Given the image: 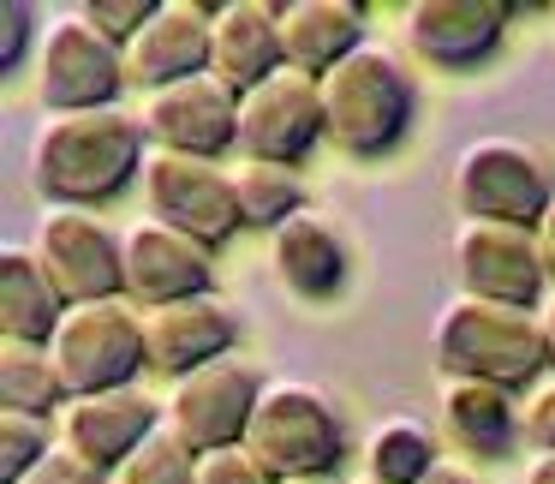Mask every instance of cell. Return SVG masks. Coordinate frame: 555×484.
I'll use <instances>...</instances> for the list:
<instances>
[{"label":"cell","mask_w":555,"mask_h":484,"mask_svg":"<svg viewBox=\"0 0 555 484\" xmlns=\"http://www.w3.org/2000/svg\"><path fill=\"white\" fill-rule=\"evenodd\" d=\"M150 132L144 114L126 109H90V114H42L30 138V186L49 204L96 209L120 198L132 180H144Z\"/></svg>","instance_id":"6da1fadb"},{"label":"cell","mask_w":555,"mask_h":484,"mask_svg":"<svg viewBox=\"0 0 555 484\" xmlns=\"http://www.w3.org/2000/svg\"><path fill=\"white\" fill-rule=\"evenodd\" d=\"M430 353L442 377H472V383L495 389H538L543 365H550V341H543V317L519 311V305H490L454 293L430 323Z\"/></svg>","instance_id":"7a4b0ae2"},{"label":"cell","mask_w":555,"mask_h":484,"mask_svg":"<svg viewBox=\"0 0 555 484\" xmlns=\"http://www.w3.org/2000/svg\"><path fill=\"white\" fill-rule=\"evenodd\" d=\"M323 85V114H328V144L347 156L371 162L388 156L418 120V85H412L406 61L383 42L352 49L335 73L317 78Z\"/></svg>","instance_id":"3957f363"},{"label":"cell","mask_w":555,"mask_h":484,"mask_svg":"<svg viewBox=\"0 0 555 484\" xmlns=\"http://www.w3.org/2000/svg\"><path fill=\"white\" fill-rule=\"evenodd\" d=\"M245 448L275 484L287 479H328L347 455V419L340 407L305 377H275L263 383V400L251 412Z\"/></svg>","instance_id":"277c9868"},{"label":"cell","mask_w":555,"mask_h":484,"mask_svg":"<svg viewBox=\"0 0 555 484\" xmlns=\"http://www.w3.org/2000/svg\"><path fill=\"white\" fill-rule=\"evenodd\" d=\"M49 359L61 371L66 395H108V389H138L132 377L150 371L144 353V311L126 300L73 305L61 329L49 335Z\"/></svg>","instance_id":"5b68a950"},{"label":"cell","mask_w":555,"mask_h":484,"mask_svg":"<svg viewBox=\"0 0 555 484\" xmlns=\"http://www.w3.org/2000/svg\"><path fill=\"white\" fill-rule=\"evenodd\" d=\"M454 204L460 221L538 228L555 204V180L538 150L519 138H472L454 162Z\"/></svg>","instance_id":"8992f818"},{"label":"cell","mask_w":555,"mask_h":484,"mask_svg":"<svg viewBox=\"0 0 555 484\" xmlns=\"http://www.w3.org/2000/svg\"><path fill=\"white\" fill-rule=\"evenodd\" d=\"M37 97L49 114H90V109H120V90L132 85L126 49L102 37L85 13L49 18L37 42Z\"/></svg>","instance_id":"52a82bcc"},{"label":"cell","mask_w":555,"mask_h":484,"mask_svg":"<svg viewBox=\"0 0 555 484\" xmlns=\"http://www.w3.org/2000/svg\"><path fill=\"white\" fill-rule=\"evenodd\" d=\"M257 400H263V377L228 353V359L197 365L192 377L168 383L162 424H168L192 455H221V448H245Z\"/></svg>","instance_id":"ba28073f"},{"label":"cell","mask_w":555,"mask_h":484,"mask_svg":"<svg viewBox=\"0 0 555 484\" xmlns=\"http://www.w3.org/2000/svg\"><path fill=\"white\" fill-rule=\"evenodd\" d=\"M138 186H144L150 216L168 221V228H180V233H192V240H204L209 252L245 228L240 198H233V168H221V162H209V156L150 150L144 180Z\"/></svg>","instance_id":"9c48e42d"},{"label":"cell","mask_w":555,"mask_h":484,"mask_svg":"<svg viewBox=\"0 0 555 484\" xmlns=\"http://www.w3.org/2000/svg\"><path fill=\"white\" fill-rule=\"evenodd\" d=\"M454 281H460V293H472V300L543 311L550 264H543L538 228H507V221H460V228H454Z\"/></svg>","instance_id":"30bf717a"},{"label":"cell","mask_w":555,"mask_h":484,"mask_svg":"<svg viewBox=\"0 0 555 484\" xmlns=\"http://www.w3.org/2000/svg\"><path fill=\"white\" fill-rule=\"evenodd\" d=\"M323 138H328V114H323V85L311 73L281 66L275 78H263L257 90L240 97V162L293 168Z\"/></svg>","instance_id":"8fae6325"},{"label":"cell","mask_w":555,"mask_h":484,"mask_svg":"<svg viewBox=\"0 0 555 484\" xmlns=\"http://www.w3.org/2000/svg\"><path fill=\"white\" fill-rule=\"evenodd\" d=\"M37 257L49 264L54 288L66 293V305H96V300H126V245L108 221H96L90 209L49 204L37 221Z\"/></svg>","instance_id":"7c38bea8"},{"label":"cell","mask_w":555,"mask_h":484,"mask_svg":"<svg viewBox=\"0 0 555 484\" xmlns=\"http://www.w3.org/2000/svg\"><path fill=\"white\" fill-rule=\"evenodd\" d=\"M126 245V300L138 311L156 305H180V300H204L216 288V252L192 233L168 228V221L144 216L120 233Z\"/></svg>","instance_id":"4fadbf2b"},{"label":"cell","mask_w":555,"mask_h":484,"mask_svg":"<svg viewBox=\"0 0 555 484\" xmlns=\"http://www.w3.org/2000/svg\"><path fill=\"white\" fill-rule=\"evenodd\" d=\"M144 132L156 150L221 162V150H240V90H228L216 73H197V78H180L168 90H150Z\"/></svg>","instance_id":"5bb4252c"},{"label":"cell","mask_w":555,"mask_h":484,"mask_svg":"<svg viewBox=\"0 0 555 484\" xmlns=\"http://www.w3.org/2000/svg\"><path fill=\"white\" fill-rule=\"evenodd\" d=\"M514 7L507 0H412L406 49L436 73H472L502 49Z\"/></svg>","instance_id":"9a60e30c"},{"label":"cell","mask_w":555,"mask_h":484,"mask_svg":"<svg viewBox=\"0 0 555 484\" xmlns=\"http://www.w3.org/2000/svg\"><path fill=\"white\" fill-rule=\"evenodd\" d=\"M209 30H216V7H204V0H156L150 25L126 42L132 85L168 90L180 78L209 73Z\"/></svg>","instance_id":"2e32d148"},{"label":"cell","mask_w":555,"mask_h":484,"mask_svg":"<svg viewBox=\"0 0 555 484\" xmlns=\"http://www.w3.org/2000/svg\"><path fill=\"white\" fill-rule=\"evenodd\" d=\"M162 431V400H150L144 389H108V395H73L61 407V448H73L78 460L114 472L144 436Z\"/></svg>","instance_id":"e0dca14e"},{"label":"cell","mask_w":555,"mask_h":484,"mask_svg":"<svg viewBox=\"0 0 555 484\" xmlns=\"http://www.w3.org/2000/svg\"><path fill=\"white\" fill-rule=\"evenodd\" d=\"M233 335H240V317H233V305L216 300V293L144 311V353H150V371H162L168 383L192 377L197 365L228 359Z\"/></svg>","instance_id":"ac0fdd59"},{"label":"cell","mask_w":555,"mask_h":484,"mask_svg":"<svg viewBox=\"0 0 555 484\" xmlns=\"http://www.w3.org/2000/svg\"><path fill=\"white\" fill-rule=\"evenodd\" d=\"M287 66L281 54V7L275 0H221L209 30V73L228 90H257Z\"/></svg>","instance_id":"d6986e66"},{"label":"cell","mask_w":555,"mask_h":484,"mask_svg":"<svg viewBox=\"0 0 555 484\" xmlns=\"http://www.w3.org/2000/svg\"><path fill=\"white\" fill-rule=\"evenodd\" d=\"M364 13L359 0H281V54H287L293 73H335L352 49H364Z\"/></svg>","instance_id":"ffe728a7"},{"label":"cell","mask_w":555,"mask_h":484,"mask_svg":"<svg viewBox=\"0 0 555 484\" xmlns=\"http://www.w3.org/2000/svg\"><path fill=\"white\" fill-rule=\"evenodd\" d=\"M442 431L460 455L502 460L519 443V395L495 383H472V377H442Z\"/></svg>","instance_id":"44dd1931"},{"label":"cell","mask_w":555,"mask_h":484,"mask_svg":"<svg viewBox=\"0 0 555 484\" xmlns=\"http://www.w3.org/2000/svg\"><path fill=\"white\" fill-rule=\"evenodd\" d=\"M66 311L73 305L54 288L37 245H18V240L0 245V341H37V347H49V335L61 329Z\"/></svg>","instance_id":"7402d4cb"},{"label":"cell","mask_w":555,"mask_h":484,"mask_svg":"<svg viewBox=\"0 0 555 484\" xmlns=\"http://www.w3.org/2000/svg\"><path fill=\"white\" fill-rule=\"evenodd\" d=\"M269 252H275V276L287 281L299 300H328L347 281V240L328 228L317 209H299L287 228L269 233Z\"/></svg>","instance_id":"603a6c76"},{"label":"cell","mask_w":555,"mask_h":484,"mask_svg":"<svg viewBox=\"0 0 555 484\" xmlns=\"http://www.w3.org/2000/svg\"><path fill=\"white\" fill-rule=\"evenodd\" d=\"M66 383L54 371L49 347L37 341H0V412H30V419H49L66 407Z\"/></svg>","instance_id":"cb8c5ba5"},{"label":"cell","mask_w":555,"mask_h":484,"mask_svg":"<svg viewBox=\"0 0 555 484\" xmlns=\"http://www.w3.org/2000/svg\"><path fill=\"white\" fill-rule=\"evenodd\" d=\"M436 436L424 419H383L364 443V479L376 484H418L436 467Z\"/></svg>","instance_id":"d4e9b609"},{"label":"cell","mask_w":555,"mask_h":484,"mask_svg":"<svg viewBox=\"0 0 555 484\" xmlns=\"http://www.w3.org/2000/svg\"><path fill=\"white\" fill-rule=\"evenodd\" d=\"M233 198H240V221L257 228V233L287 228V221L305 209L299 174L275 168V162H233Z\"/></svg>","instance_id":"484cf974"},{"label":"cell","mask_w":555,"mask_h":484,"mask_svg":"<svg viewBox=\"0 0 555 484\" xmlns=\"http://www.w3.org/2000/svg\"><path fill=\"white\" fill-rule=\"evenodd\" d=\"M192 479H197V455L168 431V424H162L156 436H144V443L108 472V484H192Z\"/></svg>","instance_id":"4316f807"},{"label":"cell","mask_w":555,"mask_h":484,"mask_svg":"<svg viewBox=\"0 0 555 484\" xmlns=\"http://www.w3.org/2000/svg\"><path fill=\"white\" fill-rule=\"evenodd\" d=\"M49 419H30V412H0V484H18L37 460L54 455Z\"/></svg>","instance_id":"83f0119b"},{"label":"cell","mask_w":555,"mask_h":484,"mask_svg":"<svg viewBox=\"0 0 555 484\" xmlns=\"http://www.w3.org/2000/svg\"><path fill=\"white\" fill-rule=\"evenodd\" d=\"M42 13L30 7V0H7L0 7V73H18L30 54V42H42Z\"/></svg>","instance_id":"f1b7e54d"},{"label":"cell","mask_w":555,"mask_h":484,"mask_svg":"<svg viewBox=\"0 0 555 484\" xmlns=\"http://www.w3.org/2000/svg\"><path fill=\"white\" fill-rule=\"evenodd\" d=\"M78 13L90 18V25L102 30V37H114L126 49V42L138 37V30L150 25V13H156V0H85Z\"/></svg>","instance_id":"f546056e"},{"label":"cell","mask_w":555,"mask_h":484,"mask_svg":"<svg viewBox=\"0 0 555 484\" xmlns=\"http://www.w3.org/2000/svg\"><path fill=\"white\" fill-rule=\"evenodd\" d=\"M519 443H531L538 455H555V377H543L519 400Z\"/></svg>","instance_id":"4dcf8cb0"},{"label":"cell","mask_w":555,"mask_h":484,"mask_svg":"<svg viewBox=\"0 0 555 484\" xmlns=\"http://www.w3.org/2000/svg\"><path fill=\"white\" fill-rule=\"evenodd\" d=\"M192 484H275L257 467L251 448H221V455H197V479Z\"/></svg>","instance_id":"1f68e13d"},{"label":"cell","mask_w":555,"mask_h":484,"mask_svg":"<svg viewBox=\"0 0 555 484\" xmlns=\"http://www.w3.org/2000/svg\"><path fill=\"white\" fill-rule=\"evenodd\" d=\"M18 484H108V472L90 467V460H78L73 448H54V455L37 460V467H30Z\"/></svg>","instance_id":"d6a6232c"},{"label":"cell","mask_w":555,"mask_h":484,"mask_svg":"<svg viewBox=\"0 0 555 484\" xmlns=\"http://www.w3.org/2000/svg\"><path fill=\"white\" fill-rule=\"evenodd\" d=\"M418 484H478V472H472L466 460H436V467L424 472Z\"/></svg>","instance_id":"836d02e7"},{"label":"cell","mask_w":555,"mask_h":484,"mask_svg":"<svg viewBox=\"0 0 555 484\" xmlns=\"http://www.w3.org/2000/svg\"><path fill=\"white\" fill-rule=\"evenodd\" d=\"M538 245H543V264H550V276H555V204H550V216L538 221Z\"/></svg>","instance_id":"e575fe53"},{"label":"cell","mask_w":555,"mask_h":484,"mask_svg":"<svg viewBox=\"0 0 555 484\" xmlns=\"http://www.w3.org/2000/svg\"><path fill=\"white\" fill-rule=\"evenodd\" d=\"M526 484H555V455H531Z\"/></svg>","instance_id":"d590c367"},{"label":"cell","mask_w":555,"mask_h":484,"mask_svg":"<svg viewBox=\"0 0 555 484\" xmlns=\"http://www.w3.org/2000/svg\"><path fill=\"white\" fill-rule=\"evenodd\" d=\"M543 341H550V365H555V293H550V300H543Z\"/></svg>","instance_id":"8d00e7d4"},{"label":"cell","mask_w":555,"mask_h":484,"mask_svg":"<svg viewBox=\"0 0 555 484\" xmlns=\"http://www.w3.org/2000/svg\"><path fill=\"white\" fill-rule=\"evenodd\" d=\"M287 484H328V479H287Z\"/></svg>","instance_id":"74e56055"},{"label":"cell","mask_w":555,"mask_h":484,"mask_svg":"<svg viewBox=\"0 0 555 484\" xmlns=\"http://www.w3.org/2000/svg\"><path fill=\"white\" fill-rule=\"evenodd\" d=\"M352 484H376V479H352Z\"/></svg>","instance_id":"f35d334b"}]
</instances>
